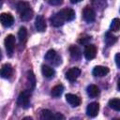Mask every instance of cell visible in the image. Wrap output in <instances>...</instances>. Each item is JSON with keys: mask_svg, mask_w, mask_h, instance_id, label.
<instances>
[{"mask_svg": "<svg viewBox=\"0 0 120 120\" xmlns=\"http://www.w3.org/2000/svg\"><path fill=\"white\" fill-rule=\"evenodd\" d=\"M81 74V70L78 68H71L66 72V79L68 80L69 82H74L78 79V77Z\"/></svg>", "mask_w": 120, "mask_h": 120, "instance_id": "9c48e42d", "label": "cell"}, {"mask_svg": "<svg viewBox=\"0 0 120 120\" xmlns=\"http://www.w3.org/2000/svg\"><path fill=\"white\" fill-rule=\"evenodd\" d=\"M57 13L64 20V22L65 21H72L75 18V11L71 8H64V9H61Z\"/></svg>", "mask_w": 120, "mask_h": 120, "instance_id": "5b68a950", "label": "cell"}, {"mask_svg": "<svg viewBox=\"0 0 120 120\" xmlns=\"http://www.w3.org/2000/svg\"><path fill=\"white\" fill-rule=\"evenodd\" d=\"M41 72H42V75L46 78H52L55 73L54 69L52 68H51L50 66H47V65H43L41 67Z\"/></svg>", "mask_w": 120, "mask_h": 120, "instance_id": "e0dca14e", "label": "cell"}, {"mask_svg": "<svg viewBox=\"0 0 120 120\" xmlns=\"http://www.w3.org/2000/svg\"><path fill=\"white\" fill-rule=\"evenodd\" d=\"M109 68L107 67H103V66H97L93 68L92 70V74L96 77H103L105 75H107L109 73Z\"/></svg>", "mask_w": 120, "mask_h": 120, "instance_id": "5bb4252c", "label": "cell"}, {"mask_svg": "<svg viewBox=\"0 0 120 120\" xmlns=\"http://www.w3.org/2000/svg\"><path fill=\"white\" fill-rule=\"evenodd\" d=\"M66 100L71 107H77L81 104V98L74 94H67L66 95Z\"/></svg>", "mask_w": 120, "mask_h": 120, "instance_id": "7c38bea8", "label": "cell"}, {"mask_svg": "<svg viewBox=\"0 0 120 120\" xmlns=\"http://www.w3.org/2000/svg\"><path fill=\"white\" fill-rule=\"evenodd\" d=\"M1 58H2V52H1V50H0V60H1Z\"/></svg>", "mask_w": 120, "mask_h": 120, "instance_id": "f546056e", "label": "cell"}, {"mask_svg": "<svg viewBox=\"0 0 120 120\" xmlns=\"http://www.w3.org/2000/svg\"><path fill=\"white\" fill-rule=\"evenodd\" d=\"M82 17H83V20L85 22H92L96 19V13L93 10V8H91L90 7H85L83 11H82Z\"/></svg>", "mask_w": 120, "mask_h": 120, "instance_id": "52a82bcc", "label": "cell"}, {"mask_svg": "<svg viewBox=\"0 0 120 120\" xmlns=\"http://www.w3.org/2000/svg\"><path fill=\"white\" fill-rule=\"evenodd\" d=\"M63 2V0H49V3L51 5H60Z\"/></svg>", "mask_w": 120, "mask_h": 120, "instance_id": "4316f807", "label": "cell"}, {"mask_svg": "<svg viewBox=\"0 0 120 120\" xmlns=\"http://www.w3.org/2000/svg\"><path fill=\"white\" fill-rule=\"evenodd\" d=\"M99 111V105L98 102H91L86 108V114L90 117H96Z\"/></svg>", "mask_w": 120, "mask_h": 120, "instance_id": "8fae6325", "label": "cell"}, {"mask_svg": "<svg viewBox=\"0 0 120 120\" xmlns=\"http://www.w3.org/2000/svg\"><path fill=\"white\" fill-rule=\"evenodd\" d=\"M18 38L21 43H24L27 38V30L24 26H22L18 32Z\"/></svg>", "mask_w": 120, "mask_h": 120, "instance_id": "44dd1931", "label": "cell"}, {"mask_svg": "<svg viewBox=\"0 0 120 120\" xmlns=\"http://www.w3.org/2000/svg\"><path fill=\"white\" fill-rule=\"evenodd\" d=\"M117 40V38L115 36H113L111 32H107L106 35H105V41H106V44L108 46H112L113 45Z\"/></svg>", "mask_w": 120, "mask_h": 120, "instance_id": "603a6c76", "label": "cell"}, {"mask_svg": "<svg viewBox=\"0 0 120 120\" xmlns=\"http://www.w3.org/2000/svg\"><path fill=\"white\" fill-rule=\"evenodd\" d=\"M5 47L7 51V54L8 56H12L14 48H15V37L13 35H8L5 38Z\"/></svg>", "mask_w": 120, "mask_h": 120, "instance_id": "3957f363", "label": "cell"}, {"mask_svg": "<svg viewBox=\"0 0 120 120\" xmlns=\"http://www.w3.org/2000/svg\"><path fill=\"white\" fill-rule=\"evenodd\" d=\"M35 27L38 32H44L46 29V22L42 15H38L35 21Z\"/></svg>", "mask_w": 120, "mask_h": 120, "instance_id": "4fadbf2b", "label": "cell"}, {"mask_svg": "<svg viewBox=\"0 0 120 120\" xmlns=\"http://www.w3.org/2000/svg\"><path fill=\"white\" fill-rule=\"evenodd\" d=\"M0 22L5 27H9L14 22V18L10 13H1L0 14Z\"/></svg>", "mask_w": 120, "mask_h": 120, "instance_id": "8992f818", "label": "cell"}, {"mask_svg": "<svg viewBox=\"0 0 120 120\" xmlns=\"http://www.w3.org/2000/svg\"><path fill=\"white\" fill-rule=\"evenodd\" d=\"M45 59L54 66H58L61 63V57L56 53L54 50H49L45 54Z\"/></svg>", "mask_w": 120, "mask_h": 120, "instance_id": "277c9868", "label": "cell"}, {"mask_svg": "<svg viewBox=\"0 0 120 120\" xmlns=\"http://www.w3.org/2000/svg\"><path fill=\"white\" fill-rule=\"evenodd\" d=\"M69 52H70V56L71 58L75 59V60H79L82 57V52L80 50V48L78 46H70L69 48Z\"/></svg>", "mask_w": 120, "mask_h": 120, "instance_id": "2e32d148", "label": "cell"}, {"mask_svg": "<svg viewBox=\"0 0 120 120\" xmlns=\"http://www.w3.org/2000/svg\"><path fill=\"white\" fill-rule=\"evenodd\" d=\"M13 68L10 64H5L0 68V77L4 79H9L12 76Z\"/></svg>", "mask_w": 120, "mask_h": 120, "instance_id": "30bf717a", "label": "cell"}, {"mask_svg": "<svg viewBox=\"0 0 120 120\" xmlns=\"http://www.w3.org/2000/svg\"><path fill=\"white\" fill-rule=\"evenodd\" d=\"M26 81H27V88H28V90L32 91L36 86V77H35V74L33 73L32 70H29L27 72Z\"/></svg>", "mask_w": 120, "mask_h": 120, "instance_id": "9a60e30c", "label": "cell"}, {"mask_svg": "<svg viewBox=\"0 0 120 120\" xmlns=\"http://www.w3.org/2000/svg\"><path fill=\"white\" fill-rule=\"evenodd\" d=\"M90 39H91V38H90V37H85V38H82L81 39H79V40H78V42H79L80 44L87 45V44H89Z\"/></svg>", "mask_w": 120, "mask_h": 120, "instance_id": "484cf974", "label": "cell"}, {"mask_svg": "<svg viewBox=\"0 0 120 120\" xmlns=\"http://www.w3.org/2000/svg\"><path fill=\"white\" fill-rule=\"evenodd\" d=\"M81 1H82V0H70V2H71L72 4H77V3L81 2Z\"/></svg>", "mask_w": 120, "mask_h": 120, "instance_id": "f1b7e54d", "label": "cell"}, {"mask_svg": "<svg viewBox=\"0 0 120 120\" xmlns=\"http://www.w3.org/2000/svg\"><path fill=\"white\" fill-rule=\"evenodd\" d=\"M17 10L20 14V18L22 21H28L33 16V10L31 9L30 4L28 2L21 1L17 4Z\"/></svg>", "mask_w": 120, "mask_h": 120, "instance_id": "6da1fadb", "label": "cell"}, {"mask_svg": "<svg viewBox=\"0 0 120 120\" xmlns=\"http://www.w3.org/2000/svg\"><path fill=\"white\" fill-rule=\"evenodd\" d=\"M40 118L43 120L54 119V113H52L50 110H42L40 112Z\"/></svg>", "mask_w": 120, "mask_h": 120, "instance_id": "cb8c5ba5", "label": "cell"}, {"mask_svg": "<svg viewBox=\"0 0 120 120\" xmlns=\"http://www.w3.org/2000/svg\"><path fill=\"white\" fill-rule=\"evenodd\" d=\"M63 91H64V86L62 84H57V85H55L52 88L51 95H52V98H58L62 95Z\"/></svg>", "mask_w": 120, "mask_h": 120, "instance_id": "ffe728a7", "label": "cell"}, {"mask_svg": "<svg viewBox=\"0 0 120 120\" xmlns=\"http://www.w3.org/2000/svg\"><path fill=\"white\" fill-rule=\"evenodd\" d=\"M119 28H120V21H119L118 18H114V19L112 21L110 29H111V31H112V32H117V31H119Z\"/></svg>", "mask_w": 120, "mask_h": 120, "instance_id": "d4e9b609", "label": "cell"}, {"mask_svg": "<svg viewBox=\"0 0 120 120\" xmlns=\"http://www.w3.org/2000/svg\"><path fill=\"white\" fill-rule=\"evenodd\" d=\"M97 55V47L93 44H87L84 49V56L87 60H92Z\"/></svg>", "mask_w": 120, "mask_h": 120, "instance_id": "ba28073f", "label": "cell"}, {"mask_svg": "<svg viewBox=\"0 0 120 120\" xmlns=\"http://www.w3.org/2000/svg\"><path fill=\"white\" fill-rule=\"evenodd\" d=\"M119 53H116L115 54V63H116V66L117 68H120V64H119Z\"/></svg>", "mask_w": 120, "mask_h": 120, "instance_id": "83f0119b", "label": "cell"}, {"mask_svg": "<svg viewBox=\"0 0 120 120\" xmlns=\"http://www.w3.org/2000/svg\"><path fill=\"white\" fill-rule=\"evenodd\" d=\"M86 92H87V94H88L89 97H91V98H96V97L98 96V94H99V89H98V87L97 85H95V84H90V85L87 86Z\"/></svg>", "mask_w": 120, "mask_h": 120, "instance_id": "ac0fdd59", "label": "cell"}, {"mask_svg": "<svg viewBox=\"0 0 120 120\" xmlns=\"http://www.w3.org/2000/svg\"><path fill=\"white\" fill-rule=\"evenodd\" d=\"M30 92L28 89L27 90H24L22 92H21L18 96V98H17V104L23 108V109H27L30 105Z\"/></svg>", "mask_w": 120, "mask_h": 120, "instance_id": "7a4b0ae2", "label": "cell"}, {"mask_svg": "<svg viewBox=\"0 0 120 120\" xmlns=\"http://www.w3.org/2000/svg\"><path fill=\"white\" fill-rule=\"evenodd\" d=\"M109 107L116 112H119L120 111V99L119 98H112L109 100V103H108Z\"/></svg>", "mask_w": 120, "mask_h": 120, "instance_id": "7402d4cb", "label": "cell"}, {"mask_svg": "<svg viewBox=\"0 0 120 120\" xmlns=\"http://www.w3.org/2000/svg\"><path fill=\"white\" fill-rule=\"evenodd\" d=\"M50 20H51L52 25H53V26H55V27H59V26H61V25L64 24V20L59 16L58 13H56V14H54L52 17H51Z\"/></svg>", "mask_w": 120, "mask_h": 120, "instance_id": "d6986e66", "label": "cell"}]
</instances>
